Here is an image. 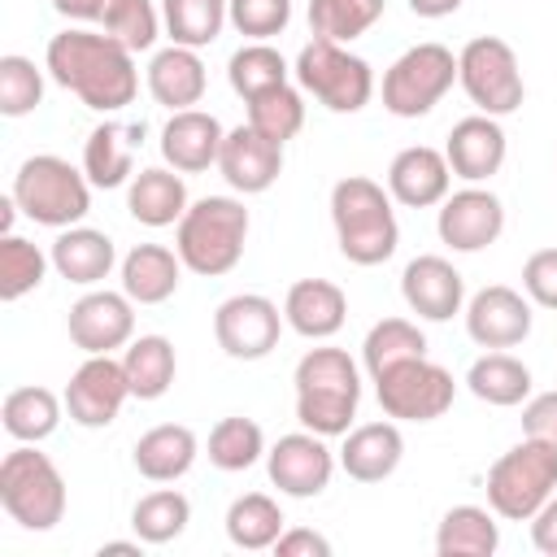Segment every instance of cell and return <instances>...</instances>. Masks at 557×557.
Listing matches in <instances>:
<instances>
[{"mask_svg":"<svg viewBox=\"0 0 557 557\" xmlns=\"http://www.w3.org/2000/svg\"><path fill=\"white\" fill-rule=\"evenodd\" d=\"M44 70L52 74V83L74 91L96 113H117L139 91L135 52H126L113 35H96V30L52 35L44 52Z\"/></svg>","mask_w":557,"mask_h":557,"instance_id":"1","label":"cell"},{"mask_svg":"<svg viewBox=\"0 0 557 557\" xmlns=\"http://www.w3.org/2000/svg\"><path fill=\"white\" fill-rule=\"evenodd\" d=\"M292 383H296V418L305 431H318L326 440L352 431V418L361 405V374L344 348H331V344L309 348L296 361Z\"/></svg>","mask_w":557,"mask_h":557,"instance_id":"2","label":"cell"},{"mask_svg":"<svg viewBox=\"0 0 557 557\" xmlns=\"http://www.w3.org/2000/svg\"><path fill=\"white\" fill-rule=\"evenodd\" d=\"M331 226L339 252L352 265H383L400 244L392 191H383L366 174H348L331 187Z\"/></svg>","mask_w":557,"mask_h":557,"instance_id":"3","label":"cell"},{"mask_svg":"<svg viewBox=\"0 0 557 557\" xmlns=\"http://www.w3.org/2000/svg\"><path fill=\"white\" fill-rule=\"evenodd\" d=\"M248 239V209L235 196H205L187 205V213L174 226V252L191 274L218 278L231 274L244 257Z\"/></svg>","mask_w":557,"mask_h":557,"instance_id":"4","label":"cell"},{"mask_svg":"<svg viewBox=\"0 0 557 557\" xmlns=\"http://www.w3.org/2000/svg\"><path fill=\"white\" fill-rule=\"evenodd\" d=\"M557 492V444L522 435L487 470V509L505 522H531Z\"/></svg>","mask_w":557,"mask_h":557,"instance_id":"5","label":"cell"},{"mask_svg":"<svg viewBox=\"0 0 557 557\" xmlns=\"http://www.w3.org/2000/svg\"><path fill=\"white\" fill-rule=\"evenodd\" d=\"M13 200H17V209L30 222L52 226V231H65V226H78L87 218V209H91V183L65 157L39 152V157H26L17 165V174H13Z\"/></svg>","mask_w":557,"mask_h":557,"instance_id":"6","label":"cell"},{"mask_svg":"<svg viewBox=\"0 0 557 557\" xmlns=\"http://www.w3.org/2000/svg\"><path fill=\"white\" fill-rule=\"evenodd\" d=\"M0 505L22 531H52L65 518V479L48 453L17 444L0 461Z\"/></svg>","mask_w":557,"mask_h":557,"instance_id":"7","label":"cell"},{"mask_svg":"<svg viewBox=\"0 0 557 557\" xmlns=\"http://www.w3.org/2000/svg\"><path fill=\"white\" fill-rule=\"evenodd\" d=\"M292 74H296L300 91H309L331 113H357L374 96V70H370V61L357 57V52H348L335 39H309L296 52Z\"/></svg>","mask_w":557,"mask_h":557,"instance_id":"8","label":"cell"},{"mask_svg":"<svg viewBox=\"0 0 557 557\" xmlns=\"http://www.w3.org/2000/svg\"><path fill=\"white\" fill-rule=\"evenodd\" d=\"M457 83L470 96V104L487 117H505L522 104L527 83L518 70V52L496 35H474L457 52Z\"/></svg>","mask_w":557,"mask_h":557,"instance_id":"9","label":"cell"},{"mask_svg":"<svg viewBox=\"0 0 557 557\" xmlns=\"http://www.w3.org/2000/svg\"><path fill=\"white\" fill-rule=\"evenodd\" d=\"M453 83H457L453 48H444V44H413L383 74V109L392 117H422V113H431L448 96Z\"/></svg>","mask_w":557,"mask_h":557,"instance_id":"10","label":"cell"},{"mask_svg":"<svg viewBox=\"0 0 557 557\" xmlns=\"http://www.w3.org/2000/svg\"><path fill=\"white\" fill-rule=\"evenodd\" d=\"M374 392H379V405H383L387 418H396V422H435L453 409L457 383L431 357H413V361H400V366L383 370L374 379Z\"/></svg>","mask_w":557,"mask_h":557,"instance_id":"11","label":"cell"},{"mask_svg":"<svg viewBox=\"0 0 557 557\" xmlns=\"http://www.w3.org/2000/svg\"><path fill=\"white\" fill-rule=\"evenodd\" d=\"M283 313L270 296H257V292H239V296H226L213 313V339L226 357L235 361H261L278 348V335H283Z\"/></svg>","mask_w":557,"mask_h":557,"instance_id":"12","label":"cell"},{"mask_svg":"<svg viewBox=\"0 0 557 557\" xmlns=\"http://www.w3.org/2000/svg\"><path fill=\"white\" fill-rule=\"evenodd\" d=\"M126 400H131L126 366L113 361V352L87 357V361L70 374V383H65V409H70V418H74L78 426H87V431L109 426V422L122 413Z\"/></svg>","mask_w":557,"mask_h":557,"instance_id":"13","label":"cell"},{"mask_svg":"<svg viewBox=\"0 0 557 557\" xmlns=\"http://www.w3.org/2000/svg\"><path fill=\"white\" fill-rule=\"evenodd\" d=\"M265 474L283 496H296V500L322 496L331 487V474H335V457L326 448V435H318V431L278 435V444L265 453Z\"/></svg>","mask_w":557,"mask_h":557,"instance_id":"14","label":"cell"},{"mask_svg":"<svg viewBox=\"0 0 557 557\" xmlns=\"http://www.w3.org/2000/svg\"><path fill=\"white\" fill-rule=\"evenodd\" d=\"M435 231H440V239L453 252H483L505 231V205H500L496 191L470 183V187H461V191H453V196L440 200Z\"/></svg>","mask_w":557,"mask_h":557,"instance_id":"15","label":"cell"},{"mask_svg":"<svg viewBox=\"0 0 557 557\" xmlns=\"http://www.w3.org/2000/svg\"><path fill=\"white\" fill-rule=\"evenodd\" d=\"M65 326H70L74 348H83L87 357L113 352V348L131 344V335H135V300L126 292H109V287L87 292L70 305Z\"/></svg>","mask_w":557,"mask_h":557,"instance_id":"16","label":"cell"},{"mask_svg":"<svg viewBox=\"0 0 557 557\" xmlns=\"http://www.w3.org/2000/svg\"><path fill=\"white\" fill-rule=\"evenodd\" d=\"M466 335L479 348H513L531 335V300L505 283H492L466 305Z\"/></svg>","mask_w":557,"mask_h":557,"instance_id":"17","label":"cell"},{"mask_svg":"<svg viewBox=\"0 0 557 557\" xmlns=\"http://www.w3.org/2000/svg\"><path fill=\"white\" fill-rule=\"evenodd\" d=\"M400 296H405V305H409L418 318H426V322H448V318L461 313V305H466V278H461V270H457L448 257L426 252V257H413V261L405 265V274H400Z\"/></svg>","mask_w":557,"mask_h":557,"instance_id":"18","label":"cell"},{"mask_svg":"<svg viewBox=\"0 0 557 557\" xmlns=\"http://www.w3.org/2000/svg\"><path fill=\"white\" fill-rule=\"evenodd\" d=\"M218 170H222V178H226L235 191L261 196V191H270V187L278 183V174H283V144L265 139V135L252 131V126H235V131H226V139H222Z\"/></svg>","mask_w":557,"mask_h":557,"instance_id":"19","label":"cell"},{"mask_svg":"<svg viewBox=\"0 0 557 557\" xmlns=\"http://www.w3.org/2000/svg\"><path fill=\"white\" fill-rule=\"evenodd\" d=\"M505 152H509V139H505L500 122L487 117V113L461 117L448 131V144H444L453 178H466V183H487L505 165Z\"/></svg>","mask_w":557,"mask_h":557,"instance_id":"20","label":"cell"},{"mask_svg":"<svg viewBox=\"0 0 557 557\" xmlns=\"http://www.w3.org/2000/svg\"><path fill=\"white\" fill-rule=\"evenodd\" d=\"M448 187H453V170L440 148L413 144V148H400L387 165V191L405 209H431L448 196Z\"/></svg>","mask_w":557,"mask_h":557,"instance_id":"21","label":"cell"},{"mask_svg":"<svg viewBox=\"0 0 557 557\" xmlns=\"http://www.w3.org/2000/svg\"><path fill=\"white\" fill-rule=\"evenodd\" d=\"M222 139H226V131H222V122L213 113H205V109H178L161 126V157L178 174H200V170L218 165Z\"/></svg>","mask_w":557,"mask_h":557,"instance_id":"22","label":"cell"},{"mask_svg":"<svg viewBox=\"0 0 557 557\" xmlns=\"http://www.w3.org/2000/svg\"><path fill=\"white\" fill-rule=\"evenodd\" d=\"M144 144V122H104L83 144V174L91 187H122L135 178V152Z\"/></svg>","mask_w":557,"mask_h":557,"instance_id":"23","label":"cell"},{"mask_svg":"<svg viewBox=\"0 0 557 557\" xmlns=\"http://www.w3.org/2000/svg\"><path fill=\"white\" fill-rule=\"evenodd\" d=\"M400 457H405V435L396 422H361L344 435V448H339V466L357 483L392 479Z\"/></svg>","mask_w":557,"mask_h":557,"instance_id":"24","label":"cell"},{"mask_svg":"<svg viewBox=\"0 0 557 557\" xmlns=\"http://www.w3.org/2000/svg\"><path fill=\"white\" fill-rule=\"evenodd\" d=\"M209 78H205V61L196 48H183V44H170L161 48L152 61H148V91L157 104H165L170 113L178 109H196L200 96H205Z\"/></svg>","mask_w":557,"mask_h":557,"instance_id":"25","label":"cell"},{"mask_svg":"<svg viewBox=\"0 0 557 557\" xmlns=\"http://www.w3.org/2000/svg\"><path fill=\"white\" fill-rule=\"evenodd\" d=\"M183 257L165 244H135L122 257V292L135 305H165L183 283Z\"/></svg>","mask_w":557,"mask_h":557,"instance_id":"26","label":"cell"},{"mask_svg":"<svg viewBox=\"0 0 557 557\" xmlns=\"http://www.w3.org/2000/svg\"><path fill=\"white\" fill-rule=\"evenodd\" d=\"M283 318L305 339H331L348 318V296L326 278H300L287 287Z\"/></svg>","mask_w":557,"mask_h":557,"instance_id":"27","label":"cell"},{"mask_svg":"<svg viewBox=\"0 0 557 557\" xmlns=\"http://www.w3.org/2000/svg\"><path fill=\"white\" fill-rule=\"evenodd\" d=\"M126 209L139 226H178V218L187 213V183L178 170L165 165H148L126 183Z\"/></svg>","mask_w":557,"mask_h":557,"instance_id":"28","label":"cell"},{"mask_svg":"<svg viewBox=\"0 0 557 557\" xmlns=\"http://www.w3.org/2000/svg\"><path fill=\"white\" fill-rule=\"evenodd\" d=\"M196 453H200V444H196V431L191 426L161 422V426H152V431H144L135 440L131 461H135V470L148 483H174V479H183L196 466Z\"/></svg>","mask_w":557,"mask_h":557,"instance_id":"29","label":"cell"},{"mask_svg":"<svg viewBox=\"0 0 557 557\" xmlns=\"http://www.w3.org/2000/svg\"><path fill=\"white\" fill-rule=\"evenodd\" d=\"M52 270L65 278V283H78V287H96L100 278H109L117 252H113V239L104 231H91V226H65L57 239H52Z\"/></svg>","mask_w":557,"mask_h":557,"instance_id":"30","label":"cell"},{"mask_svg":"<svg viewBox=\"0 0 557 557\" xmlns=\"http://www.w3.org/2000/svg\"><path fill=\"white\" fill-rule=\"evenodd\" d=\"M500 548L496 513L483 505H453L435 527L440 557H492Z\"/></svg>","mask_w":557,"mask_h":557,"instance_id":"31","label":"cell"},{"mask_svg":"<svg viewBox=\"0 0 557 557\" xmlns=\"http://www.w3.org/2000/svg\"><path fill=\"white\" fill-rule=\"evenodd\" d=\"M287 531V518L278 509L274 496L265 492H244L231 500L226 509V540L244 553H261V548H274V540Z\"/></svg>","mask_w":557,"mask_h":557,"instance_id":"32","label":"cell"},{"mask_svg":"<svg viewBox=\"0 0 557 557\" xmlns=\"http://www.w3.org/2000/svg\"><path fill=\"white\" fill-rule=\"evenodd\" d=\"M122 366H126V383H131V396L135 400H161L174 383V344L165 335H139L131 339V348L122 352Z\"/></svg>","mask_w":557,"mask_h":557,"instance_id":"33","label":"cell"},{"mask_svg":"<svg viewBox=\"0 0 557 557\" xmlns=\"http://www.w3.org/2000/svg\"><path fill=\"white\" fill-rule=\"evenodd\" d=\"M466 387L483 400V405H496V409H513L531 396V370L509 357V352H483L470 370H466Z\"/></svg>","mask_w":557,"mask_h":557,"instance_id":"34","label":"cell"},{"mask_svg":"<svg viewBox=\"0 0 557 557\" xmlns=\"http://www.w3.org/2000/svg\"><path fill=\"white\" fill-rule=\"evenodd\" d=\"M0 422L17 444H39L61 426V400L48 387H13L0 405Z\"/></svg>","mask_w":557,"mask_h":557,"instance_id":"35","label":"cell"},{"mask_svg":"<svg viewBox=\"0 0 557 557\" xmlns=\"http://www.w3.org/2000/svg\"><path fill=\"white\" fill-rule=\"evenodd\" d=\"M413 357H426V335L418 331V322L409 318H383L366 331V344H361V361L370 370V379H379L383 370L400 366V361H413Z\"/></svg>","mask_w":557,"mask_h":557,"instance_id":"36","label":"cell"},{"mask_svg":"<svg viewBox=\"0 0 557 557\" xmlns=\"http://www.w3.org/2000/svg\"><path fill=\"white\" fill-rule=\"evenodd\" d=\"M187 522H191V500L174 487H157V492L139 496L131 509V531L144 544H170L187 531Z\"/></svg>","mask_w":557,"mask_h":557,"instance_id":"37","label":"cell"},{"mask_svg":"<svg viewBox=\"0 0 557 557\" xmlns=\"http://www.w3.org/2000/svg\"><path fill=\"white\" fill-rule=\"evenodd\" d=\"M161 22L174 44L200 52L222 35L231 17H226V0H161Z\"/></svg>","mask_w":557,"mask_h":557,"instance_id":"38","label":"cell"},{"mask_svg":"<svg viewBox=\"0 0 557 557\" xmlns=\"http://www.w3.org/2000/svg\"><path fill=\"white\" fill-rule=\"evenodd\" d=\"M387 0H309V30L313 39L352 44L383 17Z\"/></svg>","mask_w":557,"mask_h":557,"instance_id":"39","label":"cell"},{"mask_svg":"<svg viewBox=\"0 0 557 557\" xmlns=\"http://www.w3.org/2000/svg\"><path fill=\"white\" fill-rule=\"evenodd\" d=\"M287 74H292V70H287L283 52L270 48L265 39H252V44H244L239 52H231V65H226L231 91L244 96V100H252V96H261V91H270V87H283Z\"/></svg>","mask_w":557,"mask_h":557,"instance_id":"40","label":"cell"},{"mask_svg":"<svg viewBox=\"0 0 557 557\" xmlns=\"http://www.w3.org/2000/svg\"><path fill=\"white\" fill-rule=\"evenodd\" d=\"M244 104H248V126L261 131V135L274 139V144L296 139L300 126H305V96H300L292 83L270 87V91H261V96H252V100H244Z\"/></svg>","mask_w":557,"mask_h":557,"instance_id":"41","label":"cell"},{"mask_svg":"<svg viewBox=\"0 0 557 557\" xmlns=\"http://www.w3.org/2000/svg\"><path fill=\"white\" fill-rule=\"evenodd\" d=\"M265 453V435L252 418H222L213 431H209V461L226 474L235 470H248L257 466Z\"/></svg>","mask_w":557,"mask_h":557,"instance_id":"42","label":"cell"},{"mask_svg":"<svg viewBox=\"0 0 557 557\" xmlns=\"http://www.w3.org/2000/svg\"><path fill=\"white\" fill-rule=\"evenodd\" d=\"M48 265H52V257H44L30 239L4 235V239H0V300L13 305V300H22L26 292H35V287L44 283Z\"/></svg>","mask_w":557,"mask_h":557,"instance_id":"43","label":"cell"},{"mask_svg":"<svg viewBox=\"0 0 557 557\" xmlns=\"http://www.w3.org/2000/svg\"><path fill=\"white\" fill-rule=\"evenodd\" d=\"M44 100V74L30 57H0V113L4 117H26Z\"/></svg>","mask_w":557,"mask_h":557,"instance_id":"44","label":"cell"},{"mask_svg":"<svg viewBox=\"0 0 557 557\" xmlns=\"http://www.w3.org/2000/svg\"><path fill=\"white\" fill-rule=\"evenodd\" d=\"M104 35H113L126 52H148L161 35V17L152 9V0H117L113 13L100 22Z\"/></svg>","mask_w":557,"mask_h":557,"instance_id":"45","label":"cell"},{"mask_svg":"<svg viewBox=\"0 0 557 557\" xmlns=\"http://www.w3.org/2000/svg\"><path fill=\"white\" fill-rule=\"evenodd\" d=\"M226 17L248 39L283 35L292 22V0H226Z\"/></svg>","mask_w":557,"mask_h":557,"instance_id":"46","label":"cell"},{"mask_svg":"<svg viewBox=\"0 0 557 557\" xmlns=\"http://www.w3.org/2000/svg\"><path fill=\"white\" fill-rule=\"evenodd\" d=\"M522 292L540 309H557V248H540L522 265Z\"/></svg>","mask_w":557,"mask_h":557,"instance_id":"47","label":"cell"},{"mask_svg":"<svg viewBox=\"0 0 557 557\" xmlns=\"http://www.w3.org/2000/svg\"><path fill=\"white\" fill-rule=\"evenodd\" d=\"M522 435L557 444V392H540L522 405Z\"/></svg>","mask_w":557,"mask_h":557,"instance_id":"48","label":"cell"},{"mask_svg":"<svg viewBox=\"0 0 557 557\" xmlns=\"http://www.w3.org/2000/svg\"><path fill=\"white\" fill-rule=\"evenodd\" d=\"M274 553L278 557H331V540L309 531V527H287L278 540H274Z\"/></svg>","mask_w":557,"mask_h":557,"instance_id":"49","label":"cell"},{"mask_svg":"<svg viewBox=\"0 0 557 557\" xmlns=\"http://www.w3.org/2000/svg\"><path fill=\"white\" fill-rule=\"evenodd\" d=\"M531 544L548 557H557V492L544 500V509L531 518Z\"/></svg>","mask_w":557,"mask_h":557,"instance_id":"50","label":"cell"},{"mask_svg":"<svg viewBox=\"0 0 557 557\" xmlns=\"http://www.w3.org/2000/svg\"><path fill=\"white\" fill-rule=\"evenodd\" d=\"M117 0H52V9L61 17H74V22H104L113 13Z\"/></svg>","mask_w":557,"mask_h":557,"instance_id":"51","label":"cell"},{"mask_svg":"<svg viewBox=\"0 0 557 557\" xmlns=\"http://www.w3.org/2000/svg\"><path fill=\"white\" fill-rule=\"evenodd\" d=\"M409 9L418 13V17H448V13H457L461 9V0H409Z\"/></svg>","mask_w":557,"mask_h":557,"instance_id":"52","label":"cell"},{"mask_svg":"<svg viewBox=\"0 0 557 557\" xmlns=\"http://www.w3.org/2000/svg\"><path fill=\"white\" fill-rule=\"evenodd\" d=\"M139 544H144L139 535H135V540H109V544H100V557H104V553H139Z\"/></svg>","mask_w":557,"mask_h":557,"instance_id":"53","label":"cell"}]
</instances>
